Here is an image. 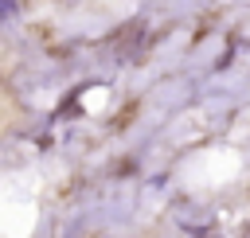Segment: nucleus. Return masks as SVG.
Instances as JSON below:
<instances>
[{"instance_id": "nucleus-1", "label": "nucleus", "mask_w": 250, "mask_h": 238, "mask_svg": "<svg viewBox=\"0 0 250 238\" xmlns=\"http://www.w3.org/2000/svg\"><path fill=\"white\" fill-rule=\"evenodd\" d=\"M8 16H16V0H0V20H8Z\"/></svg>"}]
</instances>
